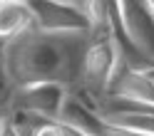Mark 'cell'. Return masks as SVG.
<instances>
[{
  "label": "cell",
  "instance_id": "5bb4252c",
  "mask_svg": "<svg viewBox=\"0 0 154 136\" xmlns=\"http://www.w3.org/2000/svg\"><path fill=\"white\" fill-rule=\"evenodd\" d=\"M149 3H152V7H154V0H149Z\"/></svg>",
  "mask_w": 154,
  "mask_h": 136
},
{
  "label": "cell",
  "instance_id": "7c38bea8",
  "mask_svg": "<svg viewBox=\"0 0 154 136\" xmlns=\"http://www.w3.org/2000/svg\"><path fill=\"white\" fill-rule=\"evenodd\" d=\"M8 114L10 111H5V102H0V126H3V121L8 119Z\"/></svg>",
  "mask_w": 154,
  "mask_h": 136
},
{
  "label": "cell",
  "instance_id": "8992f818",
  "mask_svg": "<svg viewBox=\"0 0 154 136\" xmlns=\"http://www.w3.org/2000/svg\"><path fill=\"white\" fill-rule=\"evenodd\" d=\"M107 96H119V99L154 106V77L147 74L144 69H137V67H129L127 62H122L109 82Z\"/></svg>",
  "mask_w": 154,
  "mask_h": 136
},
{
  "label": "cell",
  "instance_id": "6da1fadb",
  "mask_svg": "<svg viewBox=\"0 0 154 136\" xmlns=\"http://www.w3.org/2000/svg\"><path fill=\"white\" fill-rule=\"evenodd\" d=\"M90 35L42 32L32 27L3 42V74L13 89L42 82H62L72 87L80 79L82 57Z\"/></svg>",
  "mask_w": 154,
  "mask_h": 136
},
{
  "label": "cell",
  "instance_id": "8fae6325",
  "mask_svg": "<svg viewBox=\"0 0 154 136\" xmlns=\"http://www.w3.org/2000/svg\"><path fill=\"white\" fill-rule=\"evenodd\" d=\"M107 136H147V134L127 131V129H119V126H112V124H109V134H107Z\"/></svg>",
  "mask_w": 154,
  "mask_h": 136
},
{
  "label": "cell",
  "instance_id": "ba28073f",
  "mask_svg": "<svg viewBox=\"0 0 154 136\" xmlns=\"http://www.w3.org/2000/svg\"><path fill=\"white\" fill-rule=\"evenodd\" d=\"M102 114V111H100ZM107 124L112 126H119V129H127V131H137V134H147L154 136V114L152 111H109V114H102Z\"/></svg>",
  "mask_w": 154,
  "mask_h": 136
},
{
  "label": "cell",
  "instance_id": "3957f363",
  "mask_svg": "<svg viewBox=\"0 0 154 136\" xmlns=\"http://www.w3.org/2000/svg\"><path fill=\"white\" fill-rule=\"evenodd\" d=\"M25 3L32 13L35 27L42 32H92V20L87 10L75 5L72 0H25Z\"/></svg>",
  "mask_w": 154,
  "mask_h": 136
},
{
  "label": "cell",
  "instance_id": "52a82bcc",
  "mask_svg": "<svg viewBox=\"0 0 154 136\" xmlns=\"http://www.w3.org/2000/svg\"><path fill=\"white\" fill-rule=\"evenodd\" d=\"M32 27L35 20L25 0H0V42H8Z\"/></svg>",
  "mask_w": 154,
  "mask_h": 136
},
{
  "label": "cell",
  "instance_id": "5b68a950",
  "mask_svg": "<svg viewBox=\"0 0 154 136\" xmlns=\"http://www.w3.org/2000/svg\"><path fill=\"white\" fill-rule=\"evenodd\" d=\"M124 27L134 47L147 57L154 67V7L149 0H119Z\"/></svg>",
  "mask_w": 154,
  "mask_h": 136
},
{
  "label": "cell",
  "instance_id": "277c9868",
  "mask_svg": "<svg viewBox=\"0 0 154 136\" xmlns=\"http://www.w3.org/2000/svg\"><path fill=\"white\" fill-rule=\"evenodd\" d=\"M70 94V87L62 82H42V84H30L23 89H15L10 96V104L15 111L40 116L47 121H60L62 104Z\"/></svg>",
  "mask_w": 154,
  "mask_h": 136
},
{
  "label": "cell",
  "instance_id": "30bf717a",
  "mask_svg": "<svg viewBox=\"0 0 154 136\" xmlns=\"http://www.w3.org/2000/svg\"><path fill=\"white\" fill-rule=\"evenodd\" d=\"M0 136H20V126H17L13 114H8V119L3 121V126H0Z\"/></svg>",
  "mask_w": 154,
  "mask_h": 136
},
{
  "label": "cell",
  "instance_id": "4fadbf2b",
  "mask_svg": "<svg viewBox=\"0 0 154 136\" xmlns=\"http://www.w3.org/2000/svg\"><path fill=\"white\" fill-rule=\"evenodd\" d=\"M147 74H152V77H154V67H152V69H147Z\"/></svg>",
  "mask_w": 154,
  "mask_h": 136
},
{
  "label": "cell",
  "instance_id": "9c48e42d",
  "mask_svg": "<svg viewBox=\"0 0 154 136\" xmlns=\"http://www.w3.org/2000/svg\"><path fill=\"white\" fill-rule=\"evenodd\" d=\"M37 124L30 136H60V126H57V121H47V119H40V116H35Z\"/></svg>",
  "mask_w": 154,
  "mask_h": 136
},
{
  "label": "cell",
  "instance_id": "7a4b0ae2",
  "mask_svg": "<svg viewBox=\"0 0 154 136\" xmlns=\"http://www.w3.org/2000/svg\"><path fill=\"white\" fill-rule=\"evenodd\" d=\"M117 67H119V47L109 30V20L92 22L90 42H87V50H85V57H82L77 84H80V92L87 94L82 99L90 102L94 109L107 96L109 82H112L114 72H117Z\"/></svg>",
  "mask_w": 154,
  "mask_h": 136
}]
</instances>
